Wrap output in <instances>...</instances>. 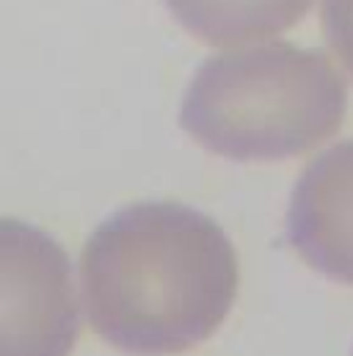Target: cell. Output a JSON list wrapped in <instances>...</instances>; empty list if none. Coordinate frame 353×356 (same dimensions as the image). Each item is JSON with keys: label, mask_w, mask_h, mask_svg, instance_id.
Returning a JSON list of instances; mask_svg holds the SVG:
<instances>
[{"label": "cell", "mask_w": 353, "mask_h": 356, "mask_svg": "<svg viewBox=\"0 0 353 356\" xmlns=\"http://www.w3.org/2000/svg\"><path fill=\"white\" fill-rule=\"evenodd\" d=\"M94 329L136 354L185 351L215 332L238 293V254L227 232L179 202H141L113 213L83 249Z\"/></svg>", "instance_id": "1"}, {"label": "cell", "mask_w": 353, "mask_h": 356, "mask_svg": "<svg viewBox=\"0 0 353 356\" xmlns=\"http://www.w3.org/2000/svg\"><path fill=\"white\" fill-rule=\"evenodd\" d=\"M348 111V86L318 50L287 42L207 58L190 78L179 124L213 155L287 161L331 138Z\"/></svg>", "instance_id": "2"}, {"label": "cell", "mask_w": 353, "mask_h": 356, "mask_svg": "<svg viewBox=\"0 0 353 356\" xmlns=\"http://www.w3.org/2000/svg\"><path fill=\"white\" fill-rule=\"evenodd\" d=\"M75 334L67 252L36 227L0 218V356H67Z\"/></svg>", "instance_id": "3"}, {"label": "cell", "mask_w": 353, "mask_h": 356, "mask_svg": "<svg viewBox=\"0 0 353 356\" xmlns=\"http://www.w3.org/2000/svg\"><path fill=\"white\" fill-rule=\"evenodd\" d=\"M287 241L309 268L353 284V138L304 169L287 207Z\"/></svg>", "instance_id": "4"}, {"label": "cell", "mask_w": 353, "mask_h": 356, "mask_svg": "<svg viewBox=\"0 0 353 356\" xmlns=\"http://www.w3.org/2000/svg\"><path fill=\"white\" fill-rule=\"evenodd\" d=\"M176 22L204 44H243L295 28L315 0H163Z\"/></svg>", "instance_id": "5"}, {"label": "cell", "mask_w": 353, "mask_h": 356, "mask_svg": "<svg viewBox=\"0 0 353 356\" xmlns=\"http://www.w3.org/2000/svg\"><path fill=\"white\" fill-rule=\"evenodd\" d=\"M323 28L331 50L353 75V0H323Z\"/></svg>", "instance_id": "6"}]
</instances>
